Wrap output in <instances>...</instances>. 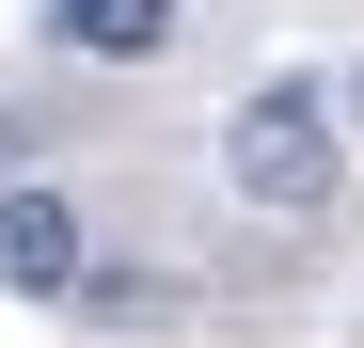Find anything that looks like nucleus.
<instances>
[{"label":"nucleus","mask_w":364,"mask_h":348,"mask_svg":"<svg viewBox=\"0 0 364 348\" xmlns=\"http://www.w3.org/2000/svg\"><path fill=\"white\" fill-rule=\"evenodd\" d=\"M80 206L64 190H0V285H16V301H80Z\"/></svg>","instance_id":"nucleus-2"},{"label":"nucleus","mask_w":364,"mask_h":348,"mask_svg":"<svg viewBox=\"0 0 364 348\" xmlns=\"http://www.w3.org/2000/svg\"><path fill=\"white\" fill-rule=\"evenodd\" d=\"M348 127H364V80H348Z\"/></svg>","instance_id":"nucleus-4"},{"label":"nucleus","mask_w":364,"mask_h":348,"mask_svg":"<svg viewBox=\"0 0 364 348\" xmlns=\"http://www.w3.org/2000/svg\"><path fill=\"white\" fill-rule=\"evenodd\" d=\"M222 190L237 206H269V222H317L333 190H348V95L333 80H254V95H237L222 111Z\"/></svg>","instance_id":"nucleus-1"},{"label":"nucleus","mask_w":364,"mask_h":348,"mask_svg":"<svg viewBox=\"0 0 364 348\" xmlns=\"http://www.w3.org/2000/svg\"><path fill=\"white\" fill-rule=\"evenodd\" d=\"M48 32H64L80 64H159V48H174V0H48Z\"/></svg>","instance_id":"nucleus-3"}]
</instances>
